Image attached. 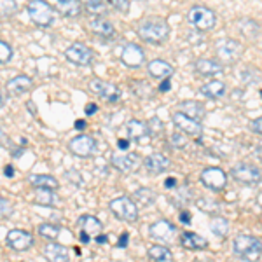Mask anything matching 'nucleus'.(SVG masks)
I'll list each match as a JSON object with an SVG mask.
<instances>
[{"instance_id": "nucleus-14", "label": "nucleus", "mask_w": 262, "mask_h": 262, "mask_svg": "<svg viewBox=\"0 0 262 262\" xmlns=\"http://www.w3.org/2000/svg\"><path fill=\"white\" fill-rule=\"evenodd\" d=\"M200 180L205 187L212 189V191H222L227 184V175L221 168L212 166V168H205V170L201 171Z\"/></svg>"}, {"instance_id": "nucleus-52", "label": "nucleus", "mask_w": 262, "mask_h": 262, "mask_svg": "<svg viewBox=\"0 0 262 262\" xmlns=\"http://www.w3.org/2000/svg\"><path fill=\"white\" fill-rule=\"evenodd\" d=\"M107 242H108V238L105 234H101V232H100V234H96V243L103 245V243H107Z\"/></svg>"}, {"instance_id": "nucleus-17", "label": "nucleus", "mask_w": 262, "mask_h": 262, "mask_svg": "<svg viewBox=\"0 0 262 262\" xmlns=\"http://www.w3.org/2000/svg\"><path fill=\"white\" fill-rule=\"evenodd\" d=\"M126 129H128L131 140H135L138 143H147L152 137L149 122H143L140 119H129L128 124H126Z\"/></svg>"}, {"instance_id": "nucleus-47", "label": "nucleus", "mask_w": 262, "mask_h": 262, "mask_svg": "<svg viewBox=\"0 0 262 262\" xmlns=\"http://www.w3.org/2000/svg\"><path fill=\"white\" fill-rule=\"evenodd\" d=\"M170 88H171L170 79H163L161 86H159V91H161V93H166V91H170Z\"/></svg>"}, {"instance_id": "nucleus-54", "label": "nucleus", "mask_w": 262, "mask_h": 262, "mask_svg": "<svg viewBox=\"0 0 262 262\" xmlns=\"http://www.w3.org/2000/svg\"><path fill=\"white\" fill-rule=\"evenodd\" d=\"M84 128H86V121H82V119L75 121V129H84Z\"/></svg>"}, {"instance_id": "nucleus-33", "label": "nucleus", "mask_w": 262, "mask_h": 262, "mask_svg": "<svg viewBox=\"0 0 262 262\" xmlns=\"http://www.w3.org/2000/svg\"><path fill=\"white\" fill-rule=\"evenodd\" d=\"M210 229H212L215 236L224 238V236H227V232H229V221L224 217H215L212 219V222H210Z\"/></svg>"}, {"instance_id": "nucleus-48", "label": "nucleus", "mask_w": 262, "mask_h": 262, "mask_svg": "<svg viewBox=\"0 0 262 262\" xmlns=\"http://www.w3.org/2000/svg\"><path fill=\"white\" fill-rule=\"evenodd\" d=\"M96 111H98L96 103H88L86 105V114H88V116H93V114H96Z\"/></svg>"}, {"instance_id": "nucleus-30", "label": "nucleus", "mask_w": 262, "mask_h": 262, "mask_svg": "<svg viewBox=\"0 0 262 262\" xmlns=\"http://www.w3.org/2000/svg\"><path fill=\"white\" fill-rule=\"evenodd\" d=\"M28 180H30V184L35 185L37 189L46 187V189H54V191H56V189L60 187V182L51 175H32Z\"/></svg>"}, {"instance_id": "nucleus-34", "label": "nucleus", "mask_w": 262, "mask_h": 262, "mask_svg": "<svg viewBox=\"0 0 262 262\" xmlns=\"http://www.w3.org/2000/svg\"><path fill=\"white\" fill-rule=\"evenodd\" d=\"M131 91H133L135 96L142 100H150L152 98V88L149 82L145 81H138V82H133L131 84Z\"/></svg>"}, {"instance_id": "nucleus-35", "label": "nucleus", "mask_w": 262, "mask_h": 262, "mask_svg": "<svg viewBox=\"0 0 262 262\" xmlns=\"http://www.w3.org/2000/svg\"><path fill=\"white\" fill-rule=\"evenodd\" d=\"M39 234L42 236V238L49 239V242H54V239L60 236V227L54 226V224H40Z\"/></svg>"}, {"instance_id": "nucleus-15", "label": "nucleus", "mask_w": 262, "mask_h": 262, "mask_svg": "<svg viewBox=\"0 0 262 262\" xmlns=\"http://www.w3.org/2000/svg\"><path fill=\"white\" fill-rule=\"evenodd\" d=\"M7 247L12 248L16 252H25L33 245V236L32 232L23 231V229H12L7 232V238H6Z\"/></svg>"}, {"instance_id": "nucleus-50", "label": "nucleus", "mask_w": 262, "mask_h": 262, "mask_svg": "<svg viewBox=\"0 0 262 262\" xmlns=\"http://www.w3.org/2000/svg\"><path fill=\"white\" fill-rule=\"evenodd\" d=\"M164 187H166V189L177 187V180L175 179H166V182H164Z\"/></svg>"}, {"instance_id": "nucleus-53", "label": "nucleus", "mask_w": 262, "mask_h": 262, "mask_svg": "<svg viewBox=\"0 0 262 262\" xmlns=\"http://www.w3.org/2000/svg\"><path fill=\"white\" fill-rule=\"evenodd\" d=\"M117 145H119L121 149H128V147H129V140H124V138H119V140H117Z\"/></svg>"}, {"instance_id": "nucleus-51", "label": "nucleus", "mask_w": 262, "mask_h": 262, "mask_svg": "<svg viewBox=\"0 0 262 262\" xmlns=\"http://www.w3.org/2000/svg\"><path fill=\"white\" fill-rule=\"evenodd\" d=\"M4 173H6V177H9V179H12V177H14V168H12L11 164H9V166L4 168Z\"/></svg>"}, {"instance_id": "nucleus-32", "label": "nucleus", "mask_w": 262, "mask_h": 262, "mask_svg": "<svg viewBox=\"0 0 262 262\" xmlns=\"http://www.w3.org/2000/svg\"><path fill=\"white\" fill-rule=\"evenodd\" d=\"M135 201L140 206H150L156 201V192L149 187H142L135 192Z\"/></svg>"}, {"instance_id": "nucleus-29", "label": "nucleus", "mask_w": 262, "mask_h": 262, "mask_svg": "<svg viewBox=\"0 0 262 262\" xmlns=\"http://www.w3.org/2000/svg\"><path fill=\"white\" fill-rule=\"evenodd\" d=\"M147 255H149L152 260H158V262H170V260H173L171 250L168 247H163V245L150 247L149 250H147Z\"/></svg>"}, {"instance_id": "nucleus-39", "label": "nucleus", "mask_w": 262, "mask_h": 262, "mask_svg": "<svg viewBox=\"0 0 262 262\" xmlns=\"http://www.w3.org/2000/svg\"><path fill=\"white\" fill-rule=\"evenodd\" d=\"M170 142H171V145L175 147V149H185V145H187V138H185L184 135H180V133H173L170 137Z\"/></svg>"}, {"instance_id": "nucleus-27", "label": "nucleus", "mask_w": 262, "mask_h": 262, "mask_svg": "<svg viewBox=\"0 0 262 262\" xmlns=\"http://www.w3.org/2000/svg\"><path fill=\"white\" fill-rule=\"evenodd\" d=\"M77 224L82 231L90 232V234H95V236L103 231V224H101L95 215H82V217H79Z\"/></svg>"}, {"instance_id": "nucleus-23", "label": "nucleus", "mask_w": 262, "mask_h": 262, "mask_svg": "<svg viewBox=\"0 0 262 262\" xmlns=\"http://www.w3.org/2000/svg\"><path fill=\"white\" fill-rule=\"evenodd\" d=\"M147 72L154 79H166L173 74V67L164 60H152L147 65Z\"/></svg>"}, {"instance_id": "nucleus-45", "label": "nucleus", "mask_w": 262, "mask_h": 262, "mask_svg": "<svg viewBox=\"0 0 262 262\" xmlns=\"http://www.w3.org/2000/svg\"><path fill=\"white\" fill-rule=\"evenodd\" d=\"M128 239H129L128 232H122L119 242H117V247H119V248H126V247H128Z\"/></svg>"}, {"instance_id": "nucleus-25", "label": "nucleus", "mask_w": 262, "mask_h": 262, "mask_svg": "<svg viewBox=\"0 0 262 262\" xmlns=\"http://www.w3.org/2000/svg\"><path fill=\"white\" fill-rule=\"evenodd\" d=\"M88 27H90V30L98 37H112L114 33H116V28H114V25L111 23V21L101 19V18L91 19Z\"/></svg>"}, {"instance_id": "nucleus-41", "label": "nucleus", "mask_w": 262, "mask_h": 262, "mask_svg": "<svg viewBox=\"0 0 262 262\" xmlns=\"http://www.w3.org/2000/svg\"><path fill=\"white\" fill-rule=\"evenodd\" d=\"M149 126H150V131H152V135H158V133H161L163 131V122L158 119V117H152V119L149 121Z\"/></svg>"}, {"instance_id": "nucleus-49", "label": "nucleus", "mask_w": 262, "mask_h": 262, "mask_svg": "<svg viewBox=\"0 0 262 262\" xmlns=\"http://www.w3.org/2000/svg\"><path fill=\"white\" fill-rule=\"evenodd\" d=\"M253 156H255V158L259 159V161H262V143H260V145H257L255 149H253Z\"/></svg>"}, {"instance_id": "nucleus-11", "label": "nucleus", "mask_w": 262, "mask_h": 262, "mask_svg": "<svg viewBox=\"0 0 262 262\" xmlns=\"http://www.w3.org/2000/svg\"><path fill=\"white\" fill-rule=\"evenodd\" d=\"M173 124L179 128L182 133L189 135V137H201L203 135V124L198 119H194V117L187 116L185 112H175L173 114Z\"/></svg>"}, {"instance_id": "nucleus-20", "label": "nucleus", "mask_w": 262, "mask_h": 262, "mask_svg": "<svg viewBox=\"0 0 262 262\" xmlns=\"http://www.w3.org/2000/svg\"><path fill=\"white\" fill-rule=\"evenodd\" d=\"M32 88H33V81L28 75H16L14 79H11L7 82V91L14 96H21L23 93L30 91Z\"/></svg>"}, {"instance_id": "nucleus-28", "label": "nucleus", "mask_w": 262, "mask_h": 262, "mask_svg": "<svg viewBox=\"0 0 262 262\" xmlns=\"http://www.w3.org/2000/svg\"><path fill=\"white\" fill-rule=\"evenodd\" d=\"M179 107H180L182 112H185L187 116H191V117H194V119H198V121H200L201 117L205 116V107H203L200 101L185 100V101H182Z\"/></svg>"}, {"instance_id": "nucleus-22", "label": "nucleus", "mask_w": 262, "mask_h": 262, "mask_svg": "<svg viewBox=\"0 0 262 262\" xmlns=\"http://www.w3.org/2000/svg\"><path fill=\"white\" fill-rule=\"evenodd\" d=\"M51 6H54L63 16H69V18H75V16L81 14V4L79 0H48Z\"/></svg>"}, {"instance_id": "nucleus-43", "label": "nucleus", "mask_w": 262, "mask_h": 262, "mask_svg": "<svg viewBox=\"0 0 262 262\" xmlns=\"http://www.w3.org/2000/svg\"><path fill=\"white\" fill-rule=\"evenodd\" d=\"M88 11L93 12V14H103V12H107V7H105L103 2H98V4H95V6L88 7Z\"/></svg>"}, {"instance_id": "nucleus-19", "label": "nucleus", "mask_w": 262, "mask_h": 262, "mask_svg": "<svg viewBox=\"0 0 262 262\" xmlns=\"http://www.w3.org/2000/svg\"><path fill=\"white\" fill-rule=\"evenodd\" d=\"M180 245L184 248H187V250H203V248H206L208 242L203 236L198 234V232L184 231L180 234Z\"/></svg>"}, {"instance_id": "nucleus-55", "label": "nucleus", "mask_w": 262, "mask_h": 262, "mask_svg": "<svg viewBox=\"0 0 262 262\" xmlns=\"http://www.w3.org/2000/svg\"><path fill=\"white\" fill-rule=\"evenodd\" d=\"M90 236H91L90 232L82 231V232H81V242H82V243H88V242H90Z\"/></svg>"}, {"instance_id": "nucleus-42", "label": "nucleus", "mask_w": 262, "mask_h": 262, "mask_svg": "<svg viewBox=\"0 0 262 262\" xmlns=\"http://www.w3.org/2000/svg\"><path fill=\"white\" fill-rule=\"evenodd\" d=\"M0 206H2V219L11 217V213H12V205H11V201H7L6 198H2V201H0Z\"/></svg>"}, {"instance_id": "nucleus-2", "label": "nucleus", "mask_w": 262, "mask_h": 262, "mask_svg": "<svg viewBox=\"0 0 262 262\" xmlns=\"http://www.w3.org/2000/svg\"><path fill=\"white\" fill-rule=\"evenodd\" d=\"M232 250L245 260H257L262 253V242L248 234H238L232 242Z\"/></svg>"}, {"instance_id": "nucleus-16", "label": "nucleus", "mask_w": 262, "mask_h": 262, "mask_svg": "<svg viewBox=\"0 0 262 262\" xmlns=\"http://www.w3.org/2000/svg\"><path fill=\"white\" fill-rule=\"evenodd\" d=\"M121 61L128 69H138L145 61V53L140 46L137 44H126L121 51Z\"/></svg>"}, {"instance_id": "nucleus-36", "label": "nucleus", "mask_w": 262, "mask_h": 262, "mask_svg": "<svg viewBox=\"0 0 262 262\" xmlns=\"http://www.w3.org/2000/svg\"><path fill=\"white\" fill-rule=\"evenodd\" d=\"M0 7H2V18H9L18 11L16 0H0Z\"/></svg>"}, {"instance_id": "nucleus-46", "label": "nucleus", "mask_w": 262, "mask_h": 262, "mask_svg": "<svg viewBox=\"0 0 262 262\" xmlns=\"http://www.w3.org/2000/svg\"><path fill=\"white\" fill-rule=\"evenodd\" d=\"M180 222L182 224H191V213H189L187 210L180 212Z\"/></svg>"}, {"instance_id": "nucleus-24", "label": "nucleus", "mask_w": 262, "mask_h": 262, "mask_svg": "<svg viewBox=\"0 0 262 262\" xmlns=\"http://www.w3.org/2000/svg\"><path fill=\"white\" fill-rule=\"evenodd\" d=\"M196 72L200 75H217V74H222L224 67L221 65V61L217 60H210V58H203V60H198L196 61Z\"/></svg>"}, {"instance_id": "nucleus-8", "label": "nucleus", "mask_w": 262, "mask_h": 262, "mask_svg": "<svg viewBox=\"0 0 262 262\" xmlns=\"http://www.w3.org/2000/svg\"><path fill=\"white\" fill-rule=\"evenodd\" d=\"M111 163L116 170H119L122 173L137 171L140 168V164H143L142 158L137 152H114L111 156Z\"/></svg>"}, {"instance_id": "nucleus-44", "label": "nucleus", "mask_w": 262, "mask_h": 262, "mask_svg": "<svg viewBox=\"0 0 262 262\" xmlns=\"http://www.w3.org/2000/svg\"><path fill=\"white\" fill-rule=\"evenodd\" d=\"M250 129L253 131V133L262 135V117H257V119H253L250 122Z\"/></svg>"}, {"instance_id": "nucleus-37", "label": "nucleus", "mask_w": 262, "mask_h": 262, "mask_svg": "<svg viewBox=\"0 0 262 262\" xmlns=\"http://www.w3.org/2000/svg\"><path fill=\"white\" fill-rule=\"evenodd\" d=\"M11 58H12V48H11L9 44H7L6 40H2V42H0V61L6 65V63L9 61Z\"/></svg>"}, {"instance_id": "nucleus-4", "label": "nucleus", "mask_w": 262, "mask_h": 262, "mask_svg": "<svg viewBox=\"0 0 262 262\" xmlns=\"http://www.w3.org/2000/svg\"><path fill=\"white\" fill-rule=\"evenodd\" d=\"M28 16L37 27H51L54 21V11L53 6L48 0H30L28 2Z\"/></svg>"}, {"instance_id": "nucleus-13", "label": "nucleus", "mask_w": 262, "mask_h": 262, "mask_svg": "<svg viewBox=\"0 0 262 262\" xmlns=\"http://www.w3.org/2000/svg\"><path fill=\"white\" fill-rule=\"evenodd\" d=\"M69 150L77 158H90L96 150V142L90 135H79L69 142Z\"/></svg>"}, {"instance_id": "nucleus-5", "label": "nucleus", "mask_w": 262, "mask_h": 262, "mask_svg": "<svg viewBox=\"0 0 262 262\" xmlns=\"http://www.w3.org/2000/svg\"><path fill=\"white\" fill-rule=\"evenodd\" d=\"M111 212L116 215L119 221H126V222H135L138 219V205L135 200H131L128 196H121L116 198V200L111 201L108 205Z\"/></svg>"}, {"instance_id": "nucleus-57", "label": "nucleus", "mask_w": 262, "mask_h": 262, "mask_svg": "<svg viewBox=\"0 0 262 262\" xmlns=\"http://www.w3.org/2000/svg\"><path fill=\"white\" fill-rule=\"evenodd\" d=\"M28 107H30V111H32V114H35L37 111L33 108V105H32V101H28Z\"/></svg>"}, {"instance_id": "nucleus-31", "label": "nucleus", "mask_w": 262, "mask_h": 262, "mask_svg": "<svg viewBox=\"0 0 262 262\" xmlns=\"http://www.w3.org/2000/svg\"><path fill=\"white\" fill-rule=\"evenodd\" d=\"M35 203L40 206H53L56 203V196H54V189H46L39 187V191L35 192Z\"/></svg>"}, {"instance_id": "nucleus-9", "label": "nucleus", "mask_w": 262, "mask_h": 262, "mask_svg": "<svg viewBox=\"0 0 262 262\" xmlns=\"http://www.w3.org/2000/svg\"><path fill=\"white\" fill-rule=\"evenodd\" d=\"M232 179L239 184H247V185H253V184H259L262 180V173L257 166L248 163H238L232 166L231 170Z\"/></svg>"}, {"instance_id": "nucleus-6", "label": "nucleus", "mask_w": 262, "mask_h": 262, "mask_svg": "<svg viewBox=\"0 0 262 262\" xmlns=\"http://www.w3.org/2000/svg\"><path fill=\"white\" fill-rule=\"evenodd\" d=\"M215 54L224 63H234L243 54V46L234 39H221L215 44Z\"/></svg>"}, {"instance_id": "nucleus-21", "label": "nucleus", "mask_w": 262, "mask_h": 262, "mask_svg": "<svg viewBox=\"0 0 262 262\" xmlns=\"http://www.w3.org/2000/svg\"><path fill=\"white\" fill-rule=\"evenodd\" d=\"M42 253H44L46 259L54 260V262L69 260V248L63 247V245H60V243L49 242L44 248H42Z\"/></svg>"}, {"instance_id": "nucleus-56", "label": "nucleus", "mask_w": 262, "mask_h": 262, "mask_svg": "<svg viewBox=\"0 0 262 262\" xmlns=\"http://www.w3.org/2000/svg\"><path fill=\"white\" fill-rule=\"evenodd\" d=\"M81 2H84V4H86L88 7H90V6H95V4L101 2V0H81Z\"/></svg>"}, {"instance_id": "nucleus-40", "label": "nucleus", "mask_w": 262, "mask_h": 262, "mask_svg": "<svg viewBox=\"0 0 262 262\" xmlns=\"http://www.w3.org/2000/svg\"><path fill=\"white\" fill-rule=\"evenodd\" d=\"M114 9L116 11H121L122 14H126V12L129 11V0H111Z\"/></svg>"}, {"instance_id": "nucleus-1", "label": "nucleus", "mask_w": 262, "mask_h": 262, "mask_svg": "<svg viewBox=\"0 0 262 262\" xmlns=\"http://www.w3.org/2000/svg\"><path fill=\"white\" fill-rule=\"evenodd\" d=\"M138 37L147 42V44H164L170 37V27H168L166 19L158 18V16H152V18H145L143 21H140L137 28Z\"/></svg>"}, {"instance_id": "nucleus-7", "label": "nucleus", "mask_w": 262, "mask_h": 262, "mask_svg": "<svg viewBox=\"0 0 262 262\" xmlns=\"http://www.w3.org/2000/svg\"><path fill=\"white\" fill-rule=\"evenodd\" d=\"M65 58L74 65L79 67H90L93 61H95V54L93 51L88 48L82 42H74L69 48L65 49Z\"/></svg>"}, {"instance_id": "nucleus-58", "label": "nucleus", "mask_w": 262, "mask_h": 262, "mask_svg": "<svg viewBox=\"0 0 262 262\" xmlns=\"http://www.w3.org/2000/svg\"><path fill=\"white\" fill-rule=\"evenodd\" d=\"M259 205H260V206H262V192H260V194H259Z\"/></svg>"}, {"instance_id": "nucleus-3", "label": "nucleus", "mask_w": 262, "mask_h": 262, "mask_svg": "<svg viewBox=\"0 0 262 262\" xmlns=\"http://www.w3.org/2000/svg\"><path fill=\"white\" fill-rule=\"evenodd\" d=\"M187 21L196 30L206 32V30H212L215 25H217V14L205 6H194L187 12Z\"/></svg>"}, {"instance_id": "nucleus-59", "label": "nucleus", "mask_w": 262, "mask_h": 262, "mask_svg": "<svg viewBox=\"0 0 262 262\" xmlns=\"http://www.w3.org/2000/svg\"><path fill=\"white\" fill-rule=\"evenodd\" d=\"M260 96H262V91H260Z\"/></svg>"}, {"instance_id": "nucleus-26", "label": "nucleus", "mask_w": 262, "mask_h": 262, "mask_svg": "<svg viewBox=\"0 0 262 262\" xmlns=\"http://www.w3.org/2000/svg\"><path fill=\"white\" fill-rule=\"evenodd\" d=\"M200 93L205 98H210V100H217V98H222L226 95V84L222 81H212L208 84L201 88Z\"/></svg>"}, {"instance_id": "nucleus-12", "label": "nucleus", "mask_w": 262, "mask_h": 262, "mask_svg": "<svg viewBox=\"0 0 262 262\" xmlns=\"http://www.w3.org/2000/svg\"><path fill=\"white\" fill-rule=\"evenodd\" d=\"M90 90L91 93H95L96 96H100L105 101H117L121 98V90L112 82L101 81V79H91L90 81Z\"/></svg>"}, {"instance_id": "nucleus-38", "label": "nucleus", "mask_w": 262, "mask_h": 262, "mask_svg": "<svg viewBox=\"0 0 262 262\" xmlns=\"http://www.w3.org/2000/svg\"><path fill=\"white\" fill-rule=\"evenodd\" d=\"M198 206H200L201 210H205V212L212 213V212H217L219 203H215V201H212V200H206V198H203V200L198 201Z\"/></svg>"}, {"instance_id": "nucleus-18", "label": "nucleus", "mask_w": 262, "mask_h": 262, "mask_svg": "<svg viewBox=\"0 0 262 262\" xmlns=\"http://www.w3.org/2000/svg\"><path fill=\"white\" fill-rule=\"evenodd\" d=\"M171 166V161L164 154H150L143 159V168L152 175H161V173L168 171Z\"/></svg>"}, {"instance_id": "nucleus-10", "label": "nucleus", "mask_w": 262, "mask_h": 262, "mask_svg": "<svg viewBox=\"0 0 262 262\" xmlns=\"http://www.w3.org/2000/svg\"><path fill=\"white\" fill-rule=\"evenodd\" d=\"M177 227L173 226V224L170 221H164V219H161V221L150 224L149 227V236L154 242H159V243H171L173 239H175L177 236Z\"/></svg>"}]
</instances>
